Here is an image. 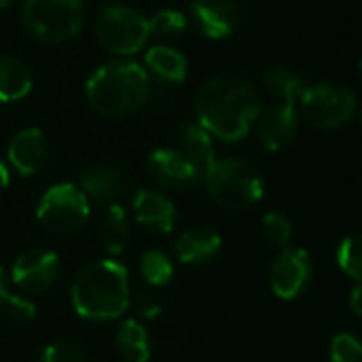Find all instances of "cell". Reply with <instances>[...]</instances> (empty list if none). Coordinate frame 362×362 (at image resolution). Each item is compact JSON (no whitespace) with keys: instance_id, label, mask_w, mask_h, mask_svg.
<instances>
[{"instance_id":"cell-7","label":"cell","mask_w":362,"mask_h":362,"mask_svg":"<svg viewBox=\"0 0 362 362\" xmlns=\"http://www.w3.org/2000/svg\"><path fill=\"white\" fill-rule=\"evenodd\" d=\"M301 110L310 125L322 132L341 129L358 112L356 93L339 83H318L303 91Z\"/></svg>"},{"instance_id":"cell-32","label":"cell","mask_w":362,"mask_h":362,"mask_svg":"<svg viewBox=\"0 0 362 362\" xmlns=\"http://www.w3.org/2000/svg\"><path fill=\"white\" fill-rule=\"evenodd\" d=\"M13 297H15V295H11L8 288H6V284H4V272H2V267H0V308H6V305L13 301Z\"/></svg>"},{"instance_id":"cell-9","label":"cell","mask_w":362,"mask_h":362,"mask_svg":"<svg viewBox=\"0 0 362 362\" xmlns=\"http://www.w3.org/2000/svg\"><path fill=\"white\" fill-rule=\"evenodd\" d=\"M312 276L314 265L310 255L303 248L288 246L276 257L269 269V286L278 299L293 301L310 288Z\"/></svg>"},{"instance_id":"cell-20","label":"cell","mask_w":362,"mask_h":362,"mask_svg":"<svg viewBox=\"0 0 362 362\" xmlns=\"http://www.w3.org/2000/svg\"><path fill=\"white\" fill-rule=\"evenodd\" d=\"M32 91V72L17 57H0V102H19Z\"/></svg>"},{"instance_id":"cell-33","label":"cell","mask_w":362,"mask_h":362,"mask_svg":"<svg viewBox=\"0 0 362 362\" xmlns=\"http://www.w3.org/2000/svg\"><path fill=\"white\" fill-rule=\"evenodd\" d=\"M361 299H362V288H361V284H356V286H354V291H352V295H350V305H352V312H354L356 316H361V312H362Z\"/></svg>"},{"instance_id":"cell-30","label":"cell","mask_w":362,"mask_h":362,"mask_svg":"<svg viewBox=\"0 0 362 362\" xmlns=\"http://www.w3.org/2000/svg\"><path fill=\"white\" fill-rule=\"evenodd\" d=\"M134 308H136V314L142 316V318H146V320L157 318V316L161 314V310H163V308H161V301H159L153 293H148V291L136 295Z\"/></svg>"},{"instance_id":"cell-13","label":"cell","mask_w":362,"mask_h":362,"mask_svg":"<svg viewBox=\"0 0 362 362\" xmlns=\"http://www.w3.org/2000/svg\"><path fill=\"white\" fill-rule=\"evenodd\" d=\"M299 132V112L295 104L278 102L257 119V134L267 151L286 148Z\"/></svg>"},{"instance_id":"cell-11","label":"cell","mask_w":362,"mask_h":362,"mask_svg":"<svg viewBox=\"0 0 362 362\" xmlns=\"http://www.w3.org/2000/svg\"><path fill=\"white\" fill-rule=\"evenodd\" d=\"M148 176L165 189L172 191H187L202 182L199 170L176 148H157L146 159Z\"/></svg>"},{"instance_id":"cell-3","label":"cell","mask_w":362,"mask_h":362,"mask_svg":"<svg viewBox=\"0 0 362 362\" xmlns=\"http://www.w3.org/2000/svg\"><path fill=\"white\" fill-rule=\"evenodd\" d=\"M70 297L81 318L112 322L129 308V274L119 261H95L78 272Z\"/></svg>"},{"instance_id":"cell-5","label":"cell","mask_w":362,"mask_h":362,"mask_svg":"<svg viewBox=\"0 0 362 362\" xmlns=\"http://www.w3.org/2000/svg\"><path fill=\"white\" fill-rule=\"evenodd\" d=\"M87 17L85 0H23L21 23L40 42H66L74 38Z\"/></svg>"},{"instance_id":"cell-27","label":"cell","mask_w":362,"mask_h":362,"mask_svg":"<svg viewBox=\"0 0 362 362\" xmlns=\"http://www.w3.org/2000/svg\"><path fill=\"white\" fill-rule=\"evenodd\" d=\"M263 235L272 246H276L280 250L288 248V244L293 240V225H291L288 216L282 214V212L265 214V218H263Z\"/></svg>"},{"instance_id":"cell-31","label":"cell","mask_w":362,"mask_h":362,"mask_svg":"<svg viewBox=\"0 0 362 362\" xmlns=\"http://www.w3.org/2000/svg\"><path fill=\"white\" fill-rule=\"evenodd\" d=\"M4 310L17 322H28V320H32L36 316V305L25 297H13V301Z\"/></svg>"},{"instance_id":"cell-8","label":"cell","mask_w":362,"mask_h":362,"mask_svg":"<svg viewBox=\"0 0 362 362\" xmlns=\"http://www.w3.org/2000/svg\"><path fill=\"white\" fill-rule=\"evenodd\" d=\"M36 218L53 233H72L89 218V199L78 185L59 182L38 202Z\"/></svg>"},{"instance_id":"cell-25","label":"cell","mask_w":362,"mask_h":362,"mask_svg":"<svg viewBox=\"0 0 362 362\" xmlns=\"http://www.w3.org/2000/svg\"><path fill=\"white\" fill-rule=\"evenodd\" d=\"M140 272L146 284L151 286H165L174 276V265L170 257L161 250H146L140 257Z\"/></svg>"},{"instance_id":"cell-28","label":"cell","mask_w":362,"mask_h":362,"mask_svg":"<svg viewBox=\"0 0 362 362\" xmlns=\"http://www.w3.org/2000/svg\"><path fill=\"white\" fill-rule=\"evenodd\" d=\"M333 362H362V346L352 333H339L331 341Z\"/></svg>"},{"instance_id":"cell-35","label":"cell","mask_w":362,"mask_h":362,"mask_svg":"<svg viewBox=\"0 0 362 362\" xmlns=\"http://www.w3.org/2000/svg\"><path fill=\"white\" fill-rule=\"evenodd\" d=\"M15 0H0V8H4V6H8V4H13Z\"/></svg>"},{"instance_id":"cell-19","label":"cell","mask_w":362,"mask_h":362,"mask_svg":"<svg viewBox=\"0 0 362 362\" xmlns=\"http://www.w3.org/2000/svg\"><path fill=\"white\" fill-rule=\"evenodd\" d=\"M176 140H178V153L185 155L199 170V174H204L206 168L216 159L212 136L199 123H185L178 129Z\"/></svg>"},{"instance_id":"cell-34","label":"cell","mask_w":362,"mask_h":362,"mask_svg":"<svg viewBox=\"0 0 362 362\" xmlns=\"http://www.w3.org/2000/svg\"><path fill=\"white\" fill-rule=\"evenodd\" d=\"M8 182H11V172H8V168L0 161V191L6 189Z\"/></svg>"},{"instance_id":"cell-10","label":"cell","mask_w":362,"mask_h":362,"mask_svg":"<svg viewBox=\"0 0 362 362\" xmlns=\"http://www.w3.org/2000/svg\"><path fill=\"white\" fill-rule=\"evenodd\" d=\"M59 259L51 250L34 248L19 255L13 263L11 278L13 284L25 295H40L45 293L57 278Z\"/></svg>"},{"instance_id":"cell-26","label":"cell","mask_w":362,"mask_h":362,"mask_svg":"<svg viewBox=\"0 0 362 362\" xmlns=\"http://www.w3.org/2000/svg\"><path fill=\"white\" fill-rule=\"evenodd\" d=\"M337 265L339 269L352 278V280H361L362 274V240L361 235H348L339 248H337Z\"/></svg>"},{"instance_id":"cell-29","label":"cell","mask_w":362,"mask_h":362,"mask_svg":"<svg viewBox=\"0 0 362 362\" xmlns=\"http://www.w3.org/2000/svg\"><path fill=\"white\" fill-rule=\"evenodd\" d=\"M38 362H87L83 350L70 341H57L45 348Z\"/></svg>"},{"instance_id":"cell-12","label":"cell","mask_w":362,"mask_h":362,"mask_svg":"<svg viewBox=\"0 0 362 362\" xmlns=\"http://www.w3.org/2000/svg\"><path fill=\"white\" fill-rule=\"evenodd\" d=\"M191 15L199 34L210 40L229 38L240 21L235 0H193Z\"/></svg>"},{"instance_id":"cell-2","label":"cell","mask_w":362,"mask_h":362,"mask_svg":"<svg viewBox=\"0 0 362 362\" xmlns=\"http://www.w3.org/2000/svg\"><path fill=\"white\" fill-rule=\"evenodd\" d=\"M151 95V76L142 64L119 57L102 64L85 83L87 104L102 117L123 119L138 112Z\"/></svg>"},{"instance_id":"cell-18","label":"cell","mask_w":362,"mask_h":362,"mask_svg":"<svg viewBox=\"0 0 362 362\" xmlns=\"http://www.w3.org/2000/svg\"><path fill=\"white\" fill-rule=\"evenodd\" d=\"M144 70L157 76L163 83L180 85L187 78L189 64L182 51L170 45H155L144 55Z\"/></svg>"},{"instance_id":"cell-14","label":"cell","mask_w":362,"mask_h":362,"mask_svg":"<svg viewBox=\"0 0 362 362\" xmlns=\"http://www.w3.org/2000/svg\"><path fill=\"white\" fill-rule=\"evenodd\" d=\"M8 163L21 176L40 172L49 159V140L38 127H25L17 132L8 142Z\"/></svg>"},{"instance_id":"cell-21","label":"cell","mask_w":362,"mask_h":362,"mask_svg":"<svg viewBox=\"0 0 362 362\" xmlns=\"http://www.w3.org/2000/svg\"><path fill=\"white\" fill-rule=\"evenodd\" d=\"M263 85L265 89L278 98L280 102L286 104H295L297 100H301L303 91L308 89V81L303 78V74H299L293 68L286 66H274L263 74Z\"/></svg>"},{"instance_id":"cell-17","label":"cell","mask_w":362,"mask_h":362,"mask_svg":"<svg viewBox=\"0 0 362 362\" xmlns=\"http://www.w3.org/2000/svg\"><path fill=\"white\" fill-rule=\"evenodd\" d=\"M123 178L112 165L95 163L81 172V191L87 195V199L91 197L102 206L117 204V197L123 193Z\"/></svg>"},{"instance_id":"cell-23","label":"cell","mask_w":362,"mask_h":362,"mask_svg":"<svg viewBox=\"0 0 362 362\" xmlns=\"http://www.w3.org/2000/svg\"><path fill=\"white\" fill-rule=\"evenodd\" d=\"M117 350L125 362H148L151 339L142 322L125 320L117 331Z\"/></svg>"},{"instance_id":"cell-22","label":"cell","mask_w":362,"mask_h":362,"mask_svg":"<svg viewBox=\"0 0 362 362\" xmlns=\"http://www.w3.org/2000/svg\"><path fill=\"white\" fill-rule=\"evenodd\" d=\"M100 235H102L104 248L110 255H121L127 248L132 227H129L127 212L121 204H110L106 208L104 218H102V227H100Z\"/></svg>"},{"instance_id":"cell-15","label":"cell","mask_w":362,"mask_h":362,"mask_svg":"<svg viewBox=\"0 0 362 362\" xmlns=\"http://www.w3.org/2000/svg\"><path fill=\"white\" fill-rule=\"evenodd\" d=\"M132 208H134V216L140 225H144L148 231L153 233H172L174 225H176V208L172 204L170 197L144 189L138 191L132 199Z\"/></svg>"},{"instance_id":"cell-6","label":"cell","mask_w":362,"mask_h":362,"mask_svg":"<svg viewBox=\"0 0 362 362\" xmlns=\"http://www.w3.org/2000/svg\"><path fill=\"white\" fill-rule=\"evenodd\" d=\"M98 42L117 57L136 55L148 40V19L123 2L106 4L95 19Z\"/></svg>"},{"instance_id":"cell-4","label":"cell","mask_w":362,"mask_h":362,"mask_svg":"<svg viewBox=\"0 0 362 362\" xmlns=\"http://www.w3.org/2000/svg\"><path fill=\"white\" fill-rule=\"evenodd\" d=\"M202 182L208 195L229 210L250 208L265 195L263 176L250 161L240 157L214 159L202 174Z\"/></svg>"},{"instance_id":"cell-24","label":"cell","mask_w":362,"mask_h":362,"mask_svg":"<svg viewBox=\"0 0 362 362\" xmlns=\"http://www.w3.org/2000/svg\"><path fill=\"white\" fill-rule=\"evenodd\" d=\"M185 30H187V15L176 8H161L148 19V38L159 40V45L178 38Z\"/></svg>"},{"instance_id":"cell-16","label":"cell","mask_w":362,"mask_h":362,"mask_svg":"<svg viewBox=\"0 0 362 362\" xmlns=\"http://www.w3.org/2000/svg\"><path fill=\"white\" fill-rule=\"evenodd\" d=\"M223 240L210 227L187 229L176 242V257L185 265H204L210 263L221 252Z\"/></svg>"},{"instance_id":"cell-1","label":"cell","mask_w":362,"mask_h":362,"mask_svg":"<svg viewBox=\"0 0 362 362\" xmlns=\"http://www.w3.org/2000/svg\"><path fill=\"white\" fill-rule=\"evenodd\" d=\"M197 123L223 142L244 140L261 115L257 87L240 74H221L204 83L195 100Z\"/></svg>"}]
</instances>
